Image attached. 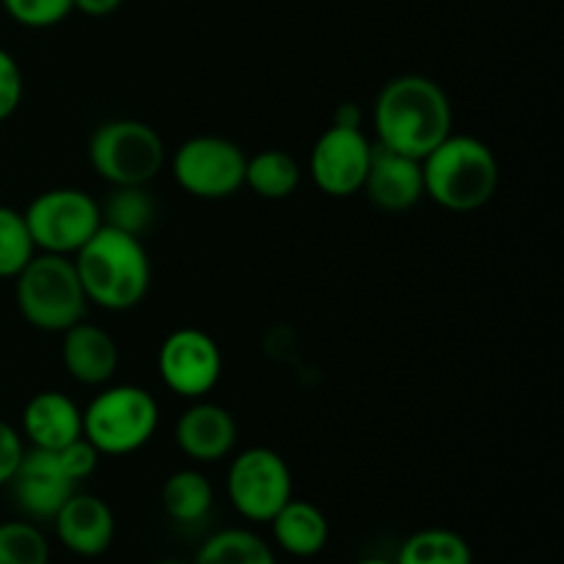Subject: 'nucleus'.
<instances>
[{
    "label": "nucleus",
    "mask_w": 564,
    "mask_h": 564,
    "mask_svg": "<svg viewBox=\"0 0 564 564\" xmlns=\"http://www.w3.org/2000/svg\"><path fill=\"white\" fill-rule=\"evenodd\" d=\"M452 102L444 88L424 75L391 77L372 108L378 143L408 158H427L452 132Z\"/></svg>",
    "instance_id": "obj_1"
},
{
    "label": "nucleus",
    "mask_w": 564,
    "mask_h": 564,
    "mask_svg": "<svg viewBox=\"0 0 564 564\" xmlns=\"http://www.w3.org/2000/svg\"><path fill=\"white\" fill-rule=\"evenodd\" d=\"M72 259L88 303L105 312H130L149 295L152 262L141 237L102 224Z\"/></svg>",
    "instance_id": "obj_2"
},
{
    "label": "nucleus",
    "mask_w": 564,
    "mask_h": 564,
    "mask_svg": "<svg viewBox=\"0 0 564 564\" xmlns=\"http://www.w3.org/2000/svg\"><path fill=\"white\" fill-rule=\"evenodd\" d=\"M424 196L449 213H474L496 196L501 182L494 149L474 135H449L422 158Z\"/></svg>",
    "instance_id": "obj_3"
},
{
    "label": "nucleus",
    "mask_w": 564,
    "mask_h": 564,
    "mask_svg": "<svg viewBox=\"0 0 564 564\" xmlns=\"http://www.w3.org/2000/svg\"><path fill=\"white\" fill-rule=\"evenodd\" d=\"M14 297L22 319L44 334H64L88 312L75 259L61 253H36L14 279Z\"/></svg>",
    "instance_id": "obj_4"
},
{
    "label": "nucleus",
    "mask_w": 564,
    "mask_h": 564,
    "mask_svg": "<svg viewBox=\"0 0 564 564\" xmlns=\"http://www.w3.org/2000/svg\"><path fill=\"white\" fill-rule=\"evenodd\" d=\"M160 424L158 400L141 386H110L83 408V438L99 455L124 457L143 449Z\"/></svg>",
    "instance_id": "obj_5"
},
{
    "label": "nucleus",
    "mask_w": 564,
    "mask_h": 564,
    "mask_svg": "<svg viewBox=\"0 0 564 564\" xmlns=\"http://www.w3.org/2000/svg\"><path fill=\"white\" fill-rule=\"evenodd\" d=\"M88 163L110 187H143L163 171L165 143L147 121L110 119L94 130Z\"/></svg>",
    "instance_id": "obj_6"
},
{
    "label": "nucleus",
    "mask_w": 564,
    "mask_h": 564,
    "mask_svg": "<svg viewBox=\"0 0 564 564\" xmlns=\"http://www.w3.org/2000/svg\"><path fill=\"white\" fill-rule=\"evenodd\" d=\"M28 231L39 253L75 257L102 226V207L80 187H53L28 204Z\"/></svg>",
    "instance_id": "obj_7"
},
{
    "label": "nucleus",
    "mask_w": 564,
    "mask_h": 564,
    "mask_svg": "<svg viewBox=\"0 0 564 564\" xmlns=\"http://www.w3.org/2000/svg\"><path fill=\"white\" fill-rule=\"evenodd\" d=\"M246 163L240 143L220 135H196L176 147L171 174L187 196L220 202L246 187Z\"/></svg>",
    "instance_id": "obj_8"
},
{
    "label": "nucleus",
    "mask_w": 564,
    "mask_h": 564,
    "mask_svg": "<svg viewBox=\"0 0 564 564\" xmlns=\"http://www.w3.org/2000/svg\"><path fill=\"white\" fill-rule=\"evenodd\" d=\"M226 494L246 521L270 523L292 499V471L275 449L251 446L231 460Z\"/></svg>",
    "instance_id": "obj_9"
},
{
    "label": "nucleus",
    "mask_w": 564,
    "mask_h": 564,
    "mask_svg": "<svg viewBox=\"0 0 564 564\" xmlns=\"http://www.w3.org/2000/svg\"><path fill=\"white\" fill-rule=\"evenodd\" d=\"M158 372L176 397L204 400L224 375V356L207 330L176 328L160 345Z\"/></svg>",
    "instance_id": "obj_10"
},
{
    "label": "nucleus",
    "mask_w": 564,
    "mask_h": 564,
    "mask_svg": "<svg viewBox=\"0 0 564 564\" xmlns=\"http://www.w3.org/2000/svg\"><path fill=\"white\" fill-rule=\"evenodd\" d=\"M375 143L364 130L330 124L314 141L308 154V174L317 191L330 198H347L361 193L364 180L369 174Z\"/></svg>",
    "instance_id": "obj_11"
},
{
    "label": "nucleus",
    "mask_w": 564,
    "mask_h": 564,
    "mask_svg": "<svg viewBox=\"0 0 564 564\" xmlns=\"http://www.w3.org/2000/svg\"><path fill=\"white\" fill-rule=\"evenodd\" d=\"M9 485L17 507L33 521H53L55 512L77 490V482L64 471L58 455L33 446L25 449Z\"/></svg>",
    "instance_id": "obj_12"
},
{
    "label": "nucleus",
    "mask_w": 564,
    "mask_h": 564,
    "mask_svg": "<svg viewBox=\"0 0 564 564\" xmlns=\"http://www.w3.org/2000/svg\"><path fill=\"white\" fill-rule=\"evenodd\" d=\"M364 193L383 213H408L424 198L422 160L375 143Z\"/></svg>",
    "instance_id": "obj_13"
},
{
    "label": "nucleus",
    "mask_w": 564,
    "mask_h": 564,
    "mask_svg": "<svg viewBox=\"0 0 564 564\" xmlns=\"http://www.w3.org/2000/svg\"><path fill=\"white\" fill-rule=\"evenodd\" d=\"M174 438L182 455L191 460L220 463L235 452L237 422L218 402L193 400V405L176 419Z\"/></svg>",
    "instance_id": "obj_14"
},
{
    "label": "nucleus",
    "mask_w": 564,
    "mask_h": 564,
    "mask_svg": "<svg viewBox=\"0 0 564 564\" xmlns=\"http://www.w3.org/2000/svg\"><path fill=\"white\" fill-rule=\"evenodd\" d=\"M61 545L77 556H102L116 534V518L108 501L91 494H72L53 518Z\"/></svg>",
    "instance_id": "obj_15"
},
{
    "label": "nucleus",
    "mask_w": 564,
    "mask_h": 564,
    "mask_svg": "<svg viewBox=\"0 0 564 564\" xmlns=\"http://www.w3.org/2000/svg\"><path fill=\"white\" fill-rule=\"evenodd\" d=\"M61 341V361H64L66 375L80 386H105L119 369V345L108 330L99 325L80 319L64 330Z\"/></svg>",
    "instance_id": "obj_16"
},
{
    "label": "nucleus",
    "mask_w": 564,
    "mask_h": 564,
    "mask_svg": "<svg viewBox=\"0 0 564 564\" xmlns=\"http://www.w3.org/2000/svg\"><path fill=\"white\" fill-rule=\"evenodd\" d=\"M22 435L33 449L58 452L83 435V411L61 391H39L22 411Z\"/></svg>",
    "instance_id": "obj_17"
},
{
    "label": "nucleus",
    "mask_w": 564,
    "mask_h": 564,
    "mask_svg": "<svg viewBox=\"0 0 564 564\" xmlns=\"http://www.w3.org/2000/svg\"><path fill=\"white\" fill-rule=\"evenodd\" d=\"M273 527V538L279 543L281 551H286L290 556H317L319 551L328 545L330 527L325 512L317 505L303 499H290L275 518L270 521Z\"/></svg>",
    "instance_id": "obj_18"
},
{
    "label": "nucleus",
    "mask_w": 564,
    "mask_h": 564,
    "mask_svg": "<svg viewBox=\"0 0 564 564\" xmlns=\"http://www.w3.org/2000/svg\"><path fill=\"white\" fill-rule=\"evenodd\" d=\"M301 185V163L284 149H264L246 163V187L259 198L281 202L290 198Z\"/></svg>",
    "instance_id": "obj_19"
},
{
    "label": "nucleus",
    "mask_w": 564,
    "mask_h": 564,
    "mask_svg": "<svg viewBox=\"0 0 564 564\" xmlns=\"http://www.w3.org/2000/svg\"><path fill=\"white\" fill-rule=\"evenodd\" d=\"M215 490L213 482L196 468L174 471L163 485V507L174 521L198 523L213 510Z\"/></svg>",
    "instance_id": "obj_20"
},
{
    "label": "nucleus",
    "mask_w": 564,
    "mask_h": 564,
    "mask_svg": "<svg viewBox=\"0 0 564 564\" xmlns=\"http://www.w3.org/2000/svg\"><path fill=\"white\" fill-rule=\"evenodd\" d=\"M394 564H474L471 545L452 529H422L402 543Z\"/></svg>",
    "instance_id": "obj_21"
},
{
    "label": "nucleus",
    "mask_w": 564,
    "mask_h": 564,
    "mask_svg": "<svg viewBox=\"0 0 564 564\" xmlns=\"http://www.w3.org/2000/svg\"><path fill=\"white\" fill-rule=\"evenodd\" d=\"M193 564H279L273 549L248 529H224L198 549Z\"/></svg>",
    "instance_id": "obj_22"
},
{
    "label": "nucleus",
    "mask_w": 564,
    "mask_h": 564,
    "mask_svg": "<svg viewBox=\"0 0 564 564\" xmlns=\"http://www.w3.org/2000/svg\"><path fill=\"white\" fill-rule=\"evenodd\" d=\"M102 207V224L113 226V229L127 231L132 237H143L154 224L158 215V204H154L152 193L143 187H113L110 196L105 198Z\"/></svg>",
    "instance_id": "obj_23"
},
{
    "label": "nucleus",
    "mask_w": 564,
    "mask_h": 564,
    "mask_svg": "<svg viewBox=\"0 0 564 564\" xmlns=\"http://www.w3.org/2000/svg\"><path fill=\"white\" fill-rule=\"evenodd\" d=\"M36 253L25 215L0 204V279H17Z\"/></svg>",
    "instance_id": "obj_24"
},
{
    "label": "nucleus",
    "mask_w": 564,
    "mask_h": 564,
    "mask_svg": "<svg viewBox=\"0 0 564 564\" xmlns=\"http://www.w3.org/2000/svg\"><path fill=\"white\" fill-rule=\"evenodd\" d=\"M0 564H50V543L33 523H0Z\"/></svg>",
    "instance_id": "obj_25"
},
{
    "label": "nucleus",
    "mask_w": 564,
    "mask_h": 564,
    "mask_svg": "<svg viewBox=\"0 0 564 564\" xmlns=\"http://www.w3.org/2000/svg\"><path fill=\"white\" fill-rule=\"evenodd\" d=\"M6 14L22 28H53L75 11L72 0H0Z\"/></svg>",
    "instance_id": "obj_26"
},
{
    "label": "nucleus",
    "mask_w": 564,
    "mask_h": 564,
    "mask_svg": "<svg viewBox=\"0 0 564 564\" xmlns=\"http://www.w3.org/2000/svg\"><path fill=\"white\" fill-rule=\"evenodd\" d=\"M22 91H25V83H22L20 64H17L9 50L0 47V121L11 119L17 113L22 102Z\"/></svg>",
    "instance_id": "obj_27"
},
{
    "label": "nucleus",
    "mask_w": 564,
    "mask_h": 564,
    "mask_svg": "<svg viewBox=\"0 0 564 564\" xmlns=\"http://www.w3.org/2000/svg\"><path fill=\"white\" fill-rule=\"evenodd\" d=\"M55 455H58V460H61V466H64V471L69 474V477L75 479L77 485H80L83 479H88L94 471H97L99 457H102L97 452V446H94L88 438H83V435H80V438L72 441V444L61 446V449L55 452Z\"/></svg>",
    "instance_id": "obj_28"
},
{
    "label": "nucleus",
    "mask_w": 564,
    "mask_h": 564,
    "mask_svg": "<svg viewBox=\"0 0 564 564\" xmlns=\"http://www.w3.org/2000/svg\"><path fill=\"white\" fill-rule=\"evenodd\" d=\"M22 455H25V444H22V435L17 433L11 424L0 422V488L11 482L17 466H20Z\"/></svg>",
    "instance_id": "obj_29"
},
{
    "label": "nucleus",
    "mask_w": 564,
    "mask_h": 564,
    "mask_svg": "<svg viewBox=\"0 0 564 564\" xmlns=\"http://www.w3.org/2000/svg\"><path fill=\"white\" fill-rule=\"evenodd\" d=\"M334 124L336 127H352V130H361L364 127V110L358 102H341L334 110Z\"/></svg>",
    "instance_id": "obj_30"
},
{
    "label": "nucleus",
    "mask_w": 564,
    "mask_h": 564,
    "mask_svg": "<svg viewBox=\"0 0 564 564\" xmlns=\"http://www.w3.org/2000/svg\"><path fill=\"white\" fill-rule=\"evenodd\" d=\"M72 3H75V11H80V14L99 20V17L113 14V11L119 9L124 0H72Z\"/></svg>",
    "instance_id": "obj_31"
},
{
    "label": "nucleus",
    "mask_w": 564,
    "mask_h": 564,
    "mask_svg": "<svg viewBox=\"0 0 564 564\" xmlns=\"http://www.w3.org/2000/svg\"><path fill=\"white\" fill-rule=\"evenodd\" d=\"M356 564H394L391 560H383V556H369V560H361Z\"/></svg>",
    "instance_id": "obj_32"
},
{
    "label": "nucleus",
    "mask_w": 564,
    "mask_h": 564,
    "mask_svg": "<svg viewBox=\"0 0 564 564\" xmlns=\"http://www.w3.org/2000/svg\"><path fill=\"white\" fill-rule=\"evenodd\" d=\"M152 564H191V562H182V560H160V562H152Z\"/></svg>",
    "instance_id": "obj_33"
}]
</instances>
